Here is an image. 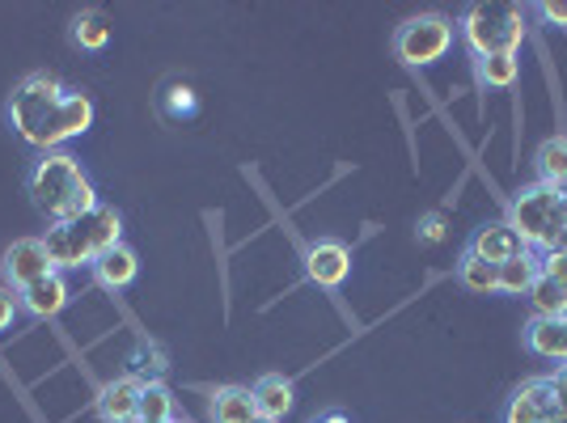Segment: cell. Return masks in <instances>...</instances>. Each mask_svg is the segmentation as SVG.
<instances>
[{"instance_id":"8fae6325","label":"cell","mask_w":567,"mask_h":423,"mask_svg":"<svg viewBox=\"0 0 567 423\" xmlns=\"http://www.w3.org/2000/svg\"><path fill=\"white\" fill-rule=\"evenodd\" d=\"M466 255L492 262V267H504L508 259L525 255V241H520L517 229H513L508 220H492V225H478V229H474Z\"/></svg>"},{"instance_id":"cb8c5ba5","label":"cell","mask_w":567,"mask_h":423,"mask_svg":"<svg viewBox=\"0 0 567 423\" xmlns=\"http://www.w3.org/2000/svg\"><path fill=\"white\" fill-rule=\"evenodd\" d=\"M72 43L85 51H102L111 43V25L102 22L97 13H81V18L72 22Z\"/></svg>"},{"instance_id":"3957f363","label":"cell","mask_w":567,"mask_h":423,"mask_svg":"<svg viewBox=\"0 0 567 423\" xmlns=\"http://www.w3.org/2000/svg\"><path fill=\"white\" fill-rule=\"evenodd\" d=\"M123 241V216L106 204H97L90 216H76L64 225H48L43 246H48V259L55 271H81V267H94L111 246Z\"/></svg>"},{"instance_id":"d4e9b609","label":"cell","mask_w":567,"mask_h":423,"mask_svg":"<svg viewBox=\"0 0 567 423\" xmlns=\"http://www.w3.org/2000/svg\"><path fill=\"white\" fill-rule=\"evenodd\" d=\"M415 234H420V241H424V246H441V241L450 237V220H445V212H427Z\"/></svg>"},{"instance_id":"484cf974","label":"cell","mask_w":567,"mask_h":423,"mask_svg":"<svg viewBox=\"0 0 567 423\" xmlns=\"http://www.w3.org/2000/svg\"><path fill=\"white\" fill-rule=\"evenodd\" d=\"M18 313H22V297L9 288V283H0V330H9L18 322Z\"/></svg>"},{"instance_id":"ac0fdd59","label":"cell","mask_w":567,"mask_h":423,"mask_svg":"<svg viewBox=\"0 0 567 423\" xmlns=\"http://www.w3.org/2000/svg\"><path fill=\"white\" fill-rule=\"evenodd\" d=\"M534 174L538 183L550 187H567V136H546L534 153Z\"/></svg>"},{"instance_id":"9a60e30c","label":"cell","mask_w":567,"mask_h":423,"mask_svg":"<svg viewBox=\"0 0 567 423\" xmlns=\"http://www.w3.org/2000/svg\"><path fill=\"white\" fill-rule=\"evenodd\" d=\"M525 348L534 355H543V360L567 364V318H529Z\"/></svg>"},{"instance_id":"30bf717a","label":"cell","mask_w":567,"mask_h":423,"mask_svg":"<svg viewBox=\"0 0 567 423\" xmlns=\"http://www.w3.org/2000/svg\"><path fill=\"white\" fill-rule=\"evenodd\" d=\"M141 394H144V381L141 376H115L97 390L94 411L102 423H141Z\"/></svg>"},{"instance_id":"f546056e","label":"cell","mask_w":567,"mask_h":423,"mask_svg":"<svg viewBox=\"0 0 567 423\" xmlns=\"http://www.w3.org/2000/svg\"><path fill=\"white\" fill-rule=\"evenodd\" d=\"M543 18H546V22H555V25H567V4H564V0H546Z\"/></svg>"},{"instance_id":"7a4b0ae2","label":"cell","mask_w":567,"mask_h":423,"mask_svg":"<svg viewBox=\"0 0 567 423\" xmlns=\"http://www.w3.org/2000/svg\"><path fill=\"white\" fill-rule=\"evenodd\" d=\"M25 187H30V204L48 216V225H64V220L90 216L97 208V190L90 183V174L64 148L43 153L30 169Z\"/></svg>"},{"instance_id":"6da1fadb","label":"cell","mask_w":567,"mask_h":423,"mask_svg":"<svg viewBox=\"0 0 567 423\" xmlns=\"http://www.w3.org/2000/svg\"><path fill=\"white\" fill-rule=\"evenodd\" d=\"M9 127L39 153H60L94 127L90 94L64 85L55 72H30L9 94Z\"/></svg>"},{"instance_id":"7402d4cb","label":"cell","mask_w":567,"mask_h":423,"mask_svg":"<svg viewBox=\"0 0 567 423\" xmlns=\"http://www.w3.org/2000/svg\"><path fill=\"white\" fill-rule=\"evenodd\" d=\"M174 415V394H169L166 381H148L141 394V423H169Z\"/></svg>"},{"instance_id":"d6a6232c","label":"cell","mask_w":567,"mask_h":423,"mask_svg":"<svg viewBox=\"0 0 567 423\" xmlns=\"http://www.w3.org/2000/svg\"><path fill=\"white\" fill-rule=\"evenodd\" d=\"M169 423H187V420H169Z\"/></svg>"},{"instance_id":"5b68a950","label":"cell","mask_w":567,"mask_h":423,"mask_svg":"<svg viewBox=\"0 0 567 423\" xmlns=\"http://www.w3.org/2000/svg\"><path fill=\"white\" fill-rule=\"evenodd\" d=\"M462 43L471 48L474 60H487V55H517L525 43V9L508 4V0H483L471 4L457 22Z\"/></svg>"},{"instance_id":"83f0119b","label":"cell","mask_w":567,"mask_h":423,"mask_svg":"<svg viewBox=\"0 0 567 423\" xmlns=\"http://www.w3.org/2000/svg\"><path fill=\"white\" fill-rule=\"evenodd\" d=\"M543 276L567 288V250H550V255H543Z\"/></svg>"},{"instance_id":"4fadbf2b","label":"cell","mask_w":567,"mask_h":423,"mask_svg":"<svg viewBox=\"0 0 567 423\" xmlns=\"http://www.w3.org/2000/svg\"><path fill=\"white\" fill-rule=\"evenodd\" d=\"M90 271H94V280L102 283L106 292H123V288H132L136 276H141V255H136L127 241H118V246H111Z\"/></svg>"},{"instance_id":"ba28073f","label":"cell","mask_w":567,"mask_h":423,"mask_svg":"<svg viewBox=\"0 0 567 423\" xmlns=\"http://www.w3.org/2000/svg\"><path fill=\"white\" fill-rule=\"evenodd\" d=\"M51 271H55V267H51V259H48L43 237H18V241L0 255V276H4V283H9L13 292H22V288H30V283L51 276Z\"/></svg>"},{"instance_id":"4316f807","label":"cell","mask_w":567,"mask_h":423,"mask_svg":"<svg viewBox=\"0 0 567 423\" xmlns=\"http://www.w3.org/2000/svg\"><path fill=\"white\" fill-rule=\"evenodd\" d=\"M190 111H195V94H190L187 85H174V90H169V97H166V115H190Z\"/></svg>"},{"instance_id":"d6986e66","label":"cell","mask_w":567,"mask_h":423,"mask_svg":"<svg viewBox=\"0 0 567 423\" xmlns=\"http://www.w3.org/2000/svg\"><path fill=\"white\" fill-rule=\"evenodd\" d=\"M474 76L483 90H513L520 76L517 55H487V60H474Z\"/></svg>"},{"instance_id":"603a6c76","label":"cell","mask_w":567,"mask_h":423,"mask_svg":"<svg viewBox=\"0 0 567 423\" xmlns=\"http://www.w3.org/2000/svg\"><path fill=\"white\" fill-rule=\"evenodd\" d=\"M166 373H169V355L162 352L157 343L141 339L136 352H132V376H141L144 385H148V381H162Z\"/></svg>"},{"instance_id":"277c9868","label":"cell","mask_w":567,"mask_h":423,"mask_svg":"<svg viewBox=\"0 0 567 423\" xmlns=\"http://www.w3.org/2000/svg\"><path fill=\"white\" fill-rule=\"evenodd\" d=\"M508 225L517 229L525 250H567V187H550V183H529L513 195L508 204Z\"/></svg>"},{"instance_id":"8992f818","label":"cell","mask_w":567,"mask_h":423,"mask_svg":"<svg viewBox=\"0 0 567 423\" xmlns=\"http://www.w3.org/2000/svg\"><path fill=\"white\" fill-rule=\"evenodd\" d=\"M453 39H457V25L445 13H420V18L399 25L394 55H399L402 64H411V69H427V64H441L450 55Z\"/></svg>"},{"instance_id":"52a82bcc","label":"cell","mask_w":567,"mask_h":423,"mask_svg":"<svg viewBox=\"0 0 567 423\" xmlns=\"http://www.w3.org/2000/svg\"><path fill=\"white\" fill-rule=\"evenodd\" d=\"M504 423H567V406L555 399L546 376H529L513 390L504 406Z\"/></svg>"},{"instance_id":"44dd1931","label":"cell","mask_w":567,"mask_h":423,"mask_svg":"<svg viewBox=\"0 0 567 423\" xmlns=\"http://www.w3.org/2000/svg\"><path fill=\"white\" fill-rule=\"evenodd\" d=\"M529 306H534V318H567V288L538 276L529 288Z\"/></svg>"},{"instance_id":"7c38bea8","label":"cell","mask_w":567,"mask_h":423,"mask_svg":"<svg viewBox=\"0 0 567 423\" xmlns=\"http://www.w3.org/2000/svg\"><path fill=\"white\" fill-rule=\"evenodd\" d=\"M18 297H22V309L30 313V318L48 322V318H55L60 309L69 306L72 288H69V280H64V271H51V276L30 283V288H22Z\"/></svg>"},{"instance_id":"9c48e42d","label":"cell","mask_w":567,"mask_h":423,"mask_svg":"<svg viewBox=\"0 0 567 423\" xmlns=\"http://www.w3.org/2000/svg\"><path fill=\"white\" fill-rule=\"evenodd\" d=\"M306 276L318 288H343L352 276V250L339 237H318L306 246Z\"/></svg>"},{"instance_id":"e0dca14e","label":"cell","mask_w":567,"mask_h":423,"mask_svg":"<svg viewBox=\"0 0 567 423\" xmlns=\"http://www.w3.org/2000/svg\"><path fill=\"white\" fill-rule=\"evenodd\" d=\"M208 415L213 423H250L259 411H255V399H250V390H241V385H220L208 402Z\"/></svg>"},{"instance_id":"4dcf8cb0","label":"cell","mask_w":567,"mask_h":423,"mask_svg":"<svg viewBox=\"0 0 567 423\" xmlns=\"http://www.w3.org/2000/svg\"><path fill=\"white\" fill-rule=\"evenodd\" d=\"M318 423H352V420H348V415H339V411H331V415H322Z\"/></svg>"},{"instance_id":"5bb4252c","label":"cell","mask_w":567,"mask_h":423,"mask_svg":"<svg viewBox=\"0 0 567 423\" xmlns=\"http://www.w3.org/2000/svg\"><path fill=\"white\" fill-rule=\"evenodd\" d=\"M250 399H255V411H259L262 420L284 423V415H288L292 402H297V390H292V381L284 373H262L259 381L250 385Z\"/></svg>"},{"instance_id":"ffe728a7","label":"cell","mask_w":567,"mask_h":423,"mask_svg":"<svg viewBox=\"0 0 567 423\" xmlns=\"http://www.w3.org/2000/svg\"><path fill=\"white\" fill-rule=\"evenodd\" d=\"M457 283L466 292H474V297H492V292H499V267L474 259V255H462V262H457Z\"/></svg>"},{"instance_id":"2e32d148","label":"cell","mask_w":567,"mask_h":423,"mask_svg":"<svg viewBox=\"0 0 567 423\" xmlns=\"http://www.w3.org/2000/svg\"><path fill=\"white\" fill-rule=\"evenodd\" d=\"M543 276V255L538 250H525L517 259H508L499 267V292L504 297H529L534 280Z\"/></svg>"},{"instance_id":"1f68e13d","label":"cell","mask_w":567,"mask_h":423,"mask_svg":"<svg viewBox=\"0 0 567 423\" xmlns=\"http://www.w3.org/2000/svg\"><path fill=\"white\" fill-rule=\"evenodd\" d=\"M250 423H276V420H262V415H255V420H250Z\"/></svg>"},{"instance_id":"f1b7e54d","label":"cell","mask_w":567,"mask_h":423,"mask_svg":"<svg viewBox=\"0 0 567 423\" xmlns=\"http://www.w3.org/2000/svg\"><path fill=\"white\" fill-rule=\"evenodd\" d=\"M546 381H550V390H555V399L567 406V364H559L555 373H546Z\"/></svg>"}]
</instances>
